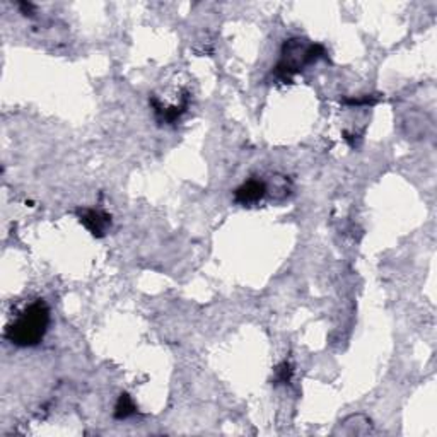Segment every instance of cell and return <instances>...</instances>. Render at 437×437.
Instances as JSON below:
<instances>
[{"instance_id": "1", "label": "cell", "mask_w": 437, "mask_h": 437, "mask_svg": "<svg viewBox=\"0 0 437 437\" xmlns=\"http://www.w3.org/2000/svg\"><path fill=\"white\" fill-rule=\"evenodd\" d=\"M50 326V309L43 299L26 306L6 328V337L16 347H34L45 339Z\"/></svg>"}, {"instance_id": "2", "label": "cell", "mask_w": 437, "mask_h": 437, "mask_svg": "<svg viewBox=\"0 0 437 437\" xmlns=\"http://www.w3.org/2000/svg\"><path fill=\"white\" fill-rule=\"evenodd\" d=\"M325 53L323 45L309 43L304 38H290V40L284 41L280 60L273 69V74L277 79L290 83L292 76L325 56Z\"/></svg>"}, {"instance_id": "3", "label": "cell", "mask_w": 437, "mask_h": 437, "mask_svg": "<svg viewBox=\"0 0 437 437\" xmlns=\"http://www.w3.org/2000/svg\"><path fill=\"white\" fill-rule=\"evenodd\" d=\"M76 214L81 224L96 237H103L111 227V215L98 209H77Z\"/></svg>"}, {"instance_id": "4", "label": "cell", "mask_w": 437, "mask_h": 437, "mask_svg": "<svg viewBox=\"0 0 437 437\" xmlns=\"http://www.w3.org/2000/svg\"><path fill=\"white\" fill-rule=\"evenodd\" d=\"M266 195L265 181L262 180H250L241 184L234 191V202L239 205H253L260 202Z\"/></svg>"}, {"instance_id": "5", "label": "cell", "mask_w": 437, "mask_h": 437, "mask_svg": "<svg viewBox=\"0 0 437 437\" xmlns=\"http://www.w3.org/2000/svg\"><path fill=\"white\" fill-rule=\"evenodd\" d=\"M265 186H266V195H270V198L275 202L286 200V198L290 195V190H292V184H290L289 178L282 175L270 176V180L265 181Z\"/></svg>"}, {"instance_id": "6", "label": "cell", "mask_w": 437, "mask_h": 437, "mask_svg": "<svg viewBox=\"0 0 437 437\" xmlns=\"http://www.w3.org/2000/svg\"><path fill=\"white\" fill-rule=\"evenodd\" d=\"M135 412H137V405H135V401L131 400L130 394H127V393L120 394L118 401H116V405H115V418L123 420V418L131 417Z\"/></svg>"}, {"instance_id": "7", "label": "cell", "mask_w": 437, "mask_h": 437, "mask_svg": "<svg viewBox=\"0 0 437 437\" xmlns=\"http://www.w3.org/2000/svg\"><path fill=\"white\" fill-rule=\"evenodd\" d=\"M290 378H292V365H290L287 361H284L282 364L277 367L275 381L286 385V383H290Z\"/></svg>"}, {"instance_id": "8", "label": "cell", "mask_w": 437, "mask_h": 437, "mask_svg": "<svg viewBox=\"0 0 437 437\" xmlns=\"http://www.w3.org/2000/svg\"><path fill=\"white\" fill-rule=\"evenodd\" d=\"M19 9L23 10L24 16H33V10H34V6L30 2H19Z\"/></svg>"}]
</instances>
